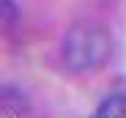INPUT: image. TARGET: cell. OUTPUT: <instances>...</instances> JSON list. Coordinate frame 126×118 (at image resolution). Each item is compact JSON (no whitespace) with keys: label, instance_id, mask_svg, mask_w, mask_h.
<instances>
[{"label":"cell","instance_id":"cell-4","mask_svg":"<svg viewBox=\"0 0 126 118\" xmlns=\"http://www.w3.org/2000/svg\"><path fill=\"white\" fill-rule=\"evenodd\" d=\"M28 102H25V96L19 88L14 85H0V107L3 110H22Z\"/></svg>","mask_w":126,"mask_h":118},{"label":"cell","instance_id":"cell-1","mask_svg":"<svg viewBox=\"0 0 126 118\" xmlns=\"http://www.w3.org/2000/svg\"><path fill=\"white\" fill-rule=\"evenodd\" d=\"M112 55V33L101 22L82 19L74 22L60 41V61L74 74H88L101 69Z\"/></svg>","mask_w":126,"mask_h":118},{"label":"cell","instance_id":"cell-2","mask_svg":"<svg viewBox=\"0 0 126 118\" xmlns=\"http://www.w3.org/2000/svg\"><path fill=\"white\" fill-rule=\"evenodd\" d=\"M96 118H126V93L118 91V93H110L107 99H101Z\"/></svg>","mask_w":126,"mask_h":118},{"label":"cell","instance_id":"cell-3","mask_svg":"<svg viewBox=\"0 0 126 118\" xmlns=\"http://www.w3.org/2000/svg\"><path fill=\"white\" fill-rule=\"evenodd\" d=\"M19 22V6L16 0H0V36L8 33Z\"/></svg>","mask_w":126,"mask_h":118}]
</instances>
